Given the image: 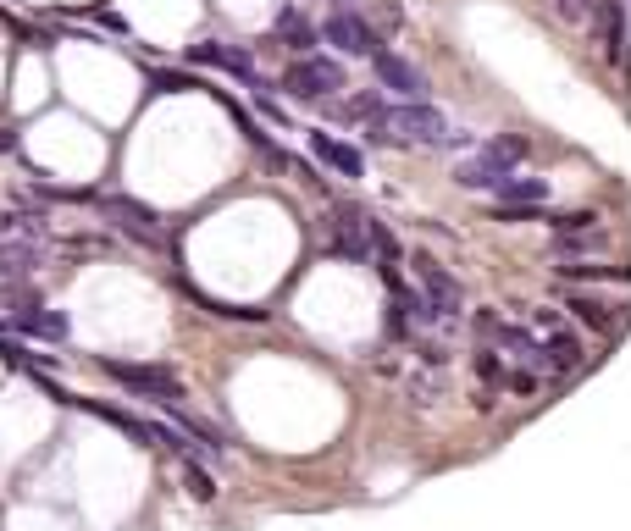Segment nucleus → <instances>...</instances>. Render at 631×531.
Listing matches in <instances>:
<instances>
[{
  "label": "nucleus",
  "mask_w": 631,
  "mask_h": 531,
  "mask_svg": "<svg viewBox=\"0 0 631 531\" xmlns=\"http://www.w3.org/2000/svg\"><path fill=\"white\" fill-rule=\"evenodd\" d=\"M310 155L327 166V172H338V177H366V155L355 150V144H344L338 133H327V128H310Z\"/></svg>",
  "instance_id": "9d476101"
},
{
  "label": "nucleus",
  "mask_w": 631,
  "mask_h": 531,
  "mask_svg": "<svg viewBox=\"0 0 631 531\" xmlns=\"http://www.w3.org/2000/svg\"><path fill=\"white\" fill-rule=\"evenodd\" d=\"M554 12H560L565 23H593L598 0H554Z\"/></svg>",
  "instance_id": "bb28decb"
},
{
  "label": "nucleus",
  "mask_w": 631,
  "mask_h": 531,
  "mask_svg": "<svg viewBox=\"0 0 631 531\" xmlns=\"http://www.w3.org/2000/svg\"><path fill=\"white\" fill-rule=\"evenodd\" d=\"M493 205H521V211H537V205H548V177H510V183L493 194Z\"/></svg>",
  "instance_id": "f3484780"
},
{
  "label": "nucleus",
  "mask_w": 631,
  "mask_h": 531,
  "mask_svg": "<svg viewBox=\"0 0 631 531\" xmlns=\"http://www.w3.org/2000/svg\"><path fill=\"white\" fill-rule=\"evenodd\" d=\"M6 150H17V133H6V128H0V155H6Z\"/></svg>",
  "instance_id": "c85d7f7f"
},
{
  "label": "nucleus",
  "mask_w": 631,
  "mask_h": 531,
  "mask_svg": "<svg viewBox=\"0 0 631 531\" xmlns=\"http://www.w3.org/2000/svg\"><path fill=\"white\" fill-rule=\"evenodd\" d=\"M106 216H111V222H117L128 238H139V244H150V249L161 244V227H155L161 216H155L144 200H133V194H111V200H106Z\"/></svg>",
  "instance_id": "1a4fd4ad"
},
{
  "label": "nucleus",
  "mask_w": 631,
  "mask_h": 531,
  "mask_svg": "<svg viewBox=\"0 0 631 531\" xmlns=\"http://www.w3.org/2000/svg\"><path fill=\"white\" fill-rule=\"evenodd\" d=\"M565 327V316H560V310H532V332H537V338H543V332H560Z\"/></svg>",
  "instance_id": "cd10ccee"
},
{
  "label": "nucleus",
  "mask_w": 631,
  "mask_h": 531,
  "mask_svg": "<svg viewBox=\"0 0 631 531\" xmlns=\"http://www.w3.org/2000/svg\"><path fill=\"white\" fill-rule=\"evenodd\" d=\"M371 72H377V89H382V95H399V100H427V95H432L427 72H421L410 56L388 50V45H382L377 56H371Z\"/></svg>",
  "instance_id": "39448f33"
},
{
  "label": "nucleus",
  "mask_w": 631,
  "mask_h": 531,
  "mask_svg": "<svg viewBox=\"0 0 631 531\" xmlns=\"http://www.w3.org/2000/svg\"><path fill=\"white\" fill-rule=\"evenodd\" d=\"M604 222L598 211H560V216H548V227H554V238H565V233H593V227Z\"/></svg>",
  "instance_id": "5701e85b"
},
{
  "label": "nucleus",
  "mask_w": 631,
  "mask_h": 531,
  "mask_svg": "<svg viewBox=\"0 0 631 531\" xmlns=\"http://www.w3.org/2000/svg\"><path fill=\"white\" fill-rule=\"evenodd\" d=\"M167 410H172V421H178V426H183V432H189V437H200V449H205V454H216V460H222V449H227V437H222V432H216V426H211V421H200V415L178 410V404H167Z\"/></svg>",
  "instance_id": "aec40b11"
},
{
  "label": "nucleus",
  "mask_w": 631,
  "mask_h": 531,
  "mask_svg": "<svg viewBox=\"0 0 631 531\" xmlns=\"http://www.w3.org/2000/svg\"><path fill=\"white\" fill-rule=\"evenodd\" d=\"M510 177H515V166H510V161H499V155H493L488 144H482V150L471 155V161L454 166V183H460V189H493V194H499L504 183H510Z\"/></svg>",
  "instance_id": "f8f14e48"
},
{
  "label": "nucleus",
  "mask_w": 631,
  "mask_h": 531,
  "mask_svg": "<svg viewBox=\"0 0 631 531\" xmlns=\"http://www.w3.org/2000/svg\"><path fill=\"white\" fill-rule=\"evenodd\" d=\"M327 249L338 260H371V216L360 205H333V216H327Z\"/></svg>",
  "instance_id": "423d86ee"
},
{
  "label": "nucleus",
  "mask_w": 631,
  "mask_h": 531,
  "mask_svg": "<svg viewBox=\"0 0 631 531\" xmlns=\"http://www.w3.org/2000/svg\"><path fill=\"white\" fill-rule=\"evenodd\" d=\"M565 310H571L582 327H593V332H604V338H615L620 327H626V305H609V299H598V294H582L576 288L571 299H565Z\"/></svg>",
  "instance_id": "ddd939ff"
},
{
  "label": "nucleus",
  "mask_w": 631,
  "mask_h": 531,
  "mask_svg": "<svg viewBox=\"0 0 631 531\" xmlns=\"http://www.w3.org/2000/svg\"><path fill=\"white\" fill-rule=\"evenodd\" d=\"M488 150L499 155V161H510V166H521L526 161V150H532V144L521 139V133H499V139H488Z\"/></svg>",
  "instance_id": "393cba45"
},
{
  "label": "nucleus",
  "mask_w": 631,
  "mask_h": 531,
  "mask_svg": "<svg viewBox=\"0 0 631 531\" xmlns=\"http://www.w3.org/2000/svg\"><path fill=\"white\" fill-rule=\"evenodd\" d=\"M593 28L598 39H604V56L615 61V67H631V34H626V0H598V12H593Z\"/></svg>",
  "instance_id": "9b49d317"
},
{
  "label": "nucleus",
  "mask_w": 631,
  "mask_h": 531,
  "mask_svg": "<svg viewBox=\"0 0 631 531\" xmlns=\"http://www.w3.org/2000/svg\"><path fill=\"white\" fill-rule=\"evenodd\" d=\"M410 266H416V283H421V299H427V310L449 327V321H460V310H465V294H460V277H449L438 266V260L427 255V249H416L410 255Z\"/></svg>",
  "instance_id": "7ed1b4c3"
},
{
  "label": "nucleus",
  "mask_w": 631,
  "mask_h": 531,
  "mask_svg": "<svg viewBox=\"0 0 631 531\" xmlns=\"http://www.w3.org/2000/svg\"><path fill=\"white\" fill-rule=\"evenodd\" d=\"M322 39H327V45H333L338 50V56H377V50H382V39H377V28H371L366 23V17H360V12H349V6H338V12L333 17H327V23H322Z\"/></svg>",
  "instance_id": "0eeeda50"
},
{
  "label": "nucleus",
  "mask_w": 631,
  "mask_h": 531,
  "mask_svg": "<svg viewBox=\"0 0 631 531\" xmlns=\"http://www.w3.org/2000/svg\"><path fill=\"white\" fill-rule=\"evenodd\" d=\"M189 89H200L189 72H155V95H189Z\"/></svg>",
  "instance_id": "a878e982"
},
{
  "label": "nucleus",
  "mask_w": 631,
  "mask_h": 531,
  "mask_svg": "<svg viewBox=\"0 0 631 531\" xmlns=\"http://www.w3.org/2000/svg\"><path fill=\"white\" fill-rule=\"evenodd\" d=\"M283 89L294 100H333L344 89V61L333 56H299L294 67L283 72Z\"/></svg>",
  "instance_id": "20e7f679"
},
{
  "label": "nucleus",
  "mask_w": 631,
  "mask_h": 531,
  "mask_svg": "<svg viewBox=\"0 0 631 531\" xmlns=\"http://www.w3.org/2000/svg\"><path fill=\"white\" fill-rule=\"evenodd\" d=\"M477 382H488V388H504V382H510L504 349H493V343H482V349H477Z\"/></svg>",
  "instance_id": "412c9836"
},
{
  "label": "nucleus",
  "mask_w": 631,
  "mask_h": 531,
  "mask_svg": "<svg viewBox=\"0 0 631 531\" xmlns=\"http://www.w3.org/2000/svg\"><path fill=\"white\" fill-rule=\"evenodd\" d=\"M277 39H283L294 56H316V45H322V28L310 23L299 6H283V12H277Z\"/></svg>",
  "instance_id": "4468645a"
},
{
  "label": "nucleus",
  "mask_w": 631,
  "mask_h": 531,
  "mask_svg": "<svg viewBox=\"0 0 631 531\" xmlns=\"http://www.w3.org/2000/svg\"><path fill=\"white\" fill-rule=\"evenodd\" d=\"M17 332H23V338H45V343H61L67 338V316H61V310H28L23 321H17Z\"/></svg>",
  "instance_id": "a211bd4d"
},
{
  "label": "nucleus",
  "mask_w": 631,
  "mask_h": 531,
  "mask_svg": "<svg viewBox=\"0 0 631 531\" xmlns=\"http://www.w3.org/2000/svg\"><path fill=\"white\" fill-rule=\"evenodd\" d=\"M100 371H106L117 388L139 393V399H155V404H178L183 399L178 371H167V366H128V360H117V354H100Z\"/></svg>",
  "instance_id": "f03ea898"
},
{
  "label": "nucleus",
  "mask_w": 631,
  "mask_h": 531,
  "mask_svg": "<svg viewBox=\"0 0 631 531\" xmlns=\"http://www.w3.org/2000/svg\"><path fill=\"white\" fill-rule=\"evenodd\" d=\"M543 349H548V371H554V377H571V371L587 366V349H582V338H576L571 327L543 332Z\"/></svg>",
  "instance_id": "2eb2a0df"
},
{
  "label": "nucleus",
  "mask_w": 631,
  "mask_h": 531,
  "mask_svg": "<svg viewBox=\"0 0 631 531\" xmlns=\"http://www.w3.org/2000/svg\"><path fill=\"white\" fill-rule=\"evenodd\" d=\"M183 482H189V493L200 498V504H211V498H216V482H211V471H205V465L194 460V454H189V460H183Z\"/></svg>",
  "instance_id": "b1692460"
},
{
  "label": "nucleus",
  "mask_w": 631,
  "mask_h": 531,
  "mask_svg": "<svg viewBox=\"0 0 631 531\" xmlns=\"http://www.w3.org/2000/svg\"><path fill=\"white\" fill-rule=\"evenodd\" d=\"M189 61L194 67H216V72H233V78H244L255 89V56L244 45H222V39H200V45H189Z\"/></svg>",
  "instance_id": "6e6552de"
},
{
  "label": "nucleus",
  "mask_w": 631,
  "mask_h": 531,
  "mask_svg": "<svg viewBox=\"0 0 631 531\" xmlns=\"http://www.w3.org/2000/svg\"><path fill=\"white\" fill-rule=\"evenodd\" d=\"M39 238H0V277H28L39 272Z\"/></svg>",
  "instance_id": "dca6fc26"
},
{
  "label": "nucleus",
  "mask_w": 631,
  "mask_h": 531,
  "mask_svg": "<svg viewBox=\"0 0 631 531\" xmlns=\"http://www.w3.org/2000/svg\"><path fill=\"white\" fill-rule=\"evenodd\" d=\"M382 128L393 144H449V122L432 100H399L382 111Z\"/></svg>",
  "instance_id": "f257e3e1"
},
{
  "label": "nucleus",
  "mask_w": 631,
  "mask_h": 531,
  "mask_svg": "<svg viewBox=\"0 0 631 531\" xmlns=\"http://www.w3.org/2000/svg\"><path fill=\"white\" fill-rule=\"evenodd\" d=\"M604 244H609V233H604V227H593V233H565V238H554V249H560L565 260L593 255V249H604Z\"/></svg>",
  "instance_id": "4be33fe9"
},
{
  "label": "nucleus",
  "mask_w": 631,
  "mask_h": 531,
  "mask_svg": "<svg viewBox=\"0 0 631 531\" xmlns=\"http://www.w3.org/2000/svg\"><path fill=\"white\" fill-rule=\"evenodd\" d=\"M554 272L571 277V283H631V266H598V260H587V266L565 260V266H554Z\"/></svg>",
  "instance_id": "6ab92c4d"
}]
</instances>
